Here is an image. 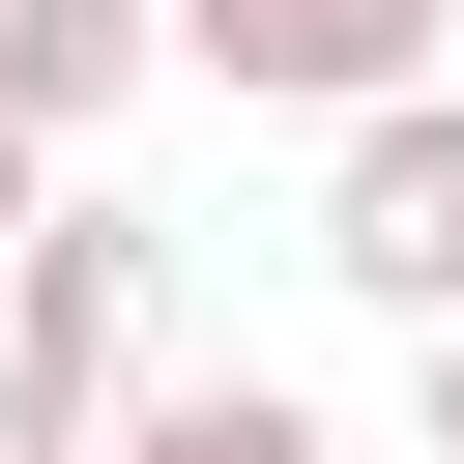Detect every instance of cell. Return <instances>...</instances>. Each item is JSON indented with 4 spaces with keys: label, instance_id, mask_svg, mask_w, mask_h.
<instances>
[{
    "label": "cell",
    "instance_id": "cell-1",
    "mask_svg": "<svg viewBox=\"0 0 464 464\" xmlns=\"http://www.w3.org/2000/svg\"><path fill=\"white\" fill-rule=\"evenodd\" d=\"M0 377H29V406H87V435H116V406H145V377H174V232H145V203H58V232H29V261H0Z\"/></svg>",
    "mask_w": 464,
    "mask_h": 464
},
{
    "label": "cell",
    "instance_id": "cell-2",
    "mask_svg": "<svg viewBox=\"0 0 464 464\" xmlns=\"http://www.w3.org/2000/svg\"><path fill=\"white\" fill-rule=\"evenodd\" d=\"M174 87H232V116H406V87H464V0H174Z\"/></svg>",
    "mask_w": 464,
    "mask_h": 464
},
{
    "label": "cell",
    "instance_id": "cell-3",
    "mask_svg": "<svg viewBox=\"0 0 464 464\" xmlns=\"http://www.w3.org/2000/svg\"><path fill=\"white\" fill-rule=\"evenodd\" d=\"M319 290H348V319H406V348L464 319V87H406V116H348V145H319Z\"/></svg>",
    "mask_w": 464,
    "mask_h": 464
},
{
    "label": "cell",
    "instance_id": "cell-4",
    "mask_svg": "<svg viewBox=\"0 0 464 464\" xmlns=\"http://www.w3.org/2000/svg\"><path fill=\"white\" fill-rule=\"evenodd\" d=\"M145 87H174V0H0V116H29V145L145 116Z\"/></svg>",
    "mask_w": 464,
    "mask_h": 464
},
{
    "label": "cell",
    "instance_id": "cell-5",
    "mask_svg": "<svg viewBox=\"0 0 464 464\" xmlns=\"http://www.w3.org/2000/svg\"><path fill=\"white\" fill-rule=\"evenodd\" d=\"M87 464H348V435H319L290 377H145V406H116Z\"/></svg>",
    "mask_w": 464,
    "mask_h": 464
},
{
    "label": "cell",
    "instance_id": "cell-6",
    "mask_svg": "<svg viewBox=\"0 0 464 464\" xmlns=\"http://www.w3.org/2000/svg\"><path fill=\"white\" fill-rule=\"evenodd\" d=\"M29 232H58V145H29V116H0V261H29Z\"/></svg>",
    "mask_w": 464,
    "mask_h": 464
},
{
    "label": "cell",
    "instance_id": "cell-7",
    "mask_svg": "<svg viewBox=\"0 0 464 464\" xmlns=\"http://www.w3.org/2000/svg\"><path fill=\"white\" fill-rule=\"evenodd\" d=\"M406 406H435V464H464V319H435V348H406Z\"/></svg>",
    "mask_w": 464,
    "mask_h": 464
},
{
    "label": "cell",
    "instance_id": "cell-8",
    "mask_svg": "<svg viewBox=\"0 0 464 464\" xmlns=\"http://www.w3.org/2000/svg\"><path fill=\"white\" fill-rule=\"evenodd\" d=\"M0 464H87V406H29V377H0Z\"/></svg>",
    "mask_w": 464,
    "mask_h": 464
}]
</instances>
